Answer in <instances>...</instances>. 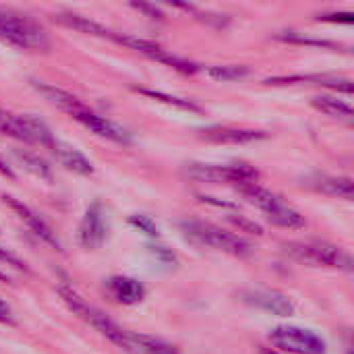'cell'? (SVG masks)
Here are the masks:
<instances>
[{"label":"cell","mask_w":354,"mask_h":354,"mask_svg":"<svg viewBox=\"0 0 354 354\" xmlns=\"http://www.w3.org/2000/svg\"><path fill=\"white\" fill-rule=\"evenodd\" d=\"M2 201L29 226V230L39 239V241H44L46 245H50V247H54V249H58L60 251V241L56 239V234H54V230L33 212V209H29L23 201H19L17 197H12V195H2Z\"/></svg>","instance_id":"cell-9"},{"label":"cell","mask_w":354,"mask_h":354,"mask_svg":"<svg viewBox=\"0 0 354 354\" xmlns=\"http://www.w3.org/2000/svg\"><path fill=\"white\" fill-rule=\"evenodd\" d=\"M199 199H201V201H205V203H214V205H220V207H236L234 203H228V201H216V197H205V195H201Z\"/></svg>","instance_id":"cell-28"},{"label":"cell","mask_w":354,"mask_h":354,"mask_svg":"<svg viewBox=\"0 0 354 354\" xmlns=\"http://www.w3.org/2000/svg\"><path fill=\"white\" fill-rule=\"evenodd\" d=\"M129 351L139 354H178V351L153 336H145V334H133L129 332Z\"/></svg>","instance_id":"cell-16"},{"label":"cell","mask_w":354,"mask_h":354,"mask_svg":"<svg viewBox=\"0 0 354 354\" xmlns=\"http://www.w3.org/2000/svg\"><path fill=\"white\" fill-rule=\"evenodd\" d=\"M307 187L326 193V195H334V197H344V199H353V180L351 178H336V176H326V174H315L307 178Z\"/></svg>","instance_id":"cell-14"},{"label":"cell","mask_w":354,"mask_h":354,"mask_svg":"<svg viewBox=\"0 0 354 354\" xmlns=\"http://www.w3.org/2000/svg\"><path fill=\"white\" fill-rule=\"evenodd\" d=\"M0 280H2V282H8V278H6V276H4L2 272H0Z\"/></svg>","instance_id":"cell-31"},{"label":"cell","mask_w":354,"mask_h":354,"mask_svg":"<svg viewBox=\"0 0 354 354\" xmlns=\"http://www.w3.org/2000/svg\"><path fill=\"white\" fill-rule=\"evenodd\" d=\"M247 303L268 311V313H274V315H280V317H286V315H292L295 313V305L288 297L276 292V290H255V292H249L247 295Z\"/></svg>","instance_id":"cell-13"},{"label":"cell","mask_w":354,"mask_h":354,"mask_svg":"<svg viewBox=\"0 0 354 354\" xmlns=\"http://www.w3.org/2000/svg\"><path fill=\"white\" fill-rule=\"evenodd\" d=\"M203 71L218 81H234V79H241L249 73L247 66H234V64H214V66H207Z\"/></svg>","instance_id":"cell-22"},{"label":"cell","mask_w":354,"mask_h":354,"mask_svg":"<svg viewBox=\"0 0 354 354\" xmlns=\"http://www.w3.org/2000/svg\"><path fill=\"white\" fill-rule=\"evenodd\" d=\"M56 19H58L60 23H64V25H68V27H73V29H79V31H83V33H89V35L108 37V39H114V41H116V35H118L116 31H112V29H108V27H104V25L91 21L89 17H81V15H75V12H58Z\"/></svg>","instance_id":"cell-15"},{"label":"cell","mask_w":354,"mask_h":354,"mask_svg":"<svg viewBox=\"0 0 354 354\" xmlns=\"http://www.w3.org/2000/svg\"><path fill=\"white\" fill-rule=\"evenodd\" d=\"M180 228L195 243L205 245V247H212V249H218V251H224L228 255L247 257V255L253 253V245L251 243H247L243 236L232 234V232H228V230H224V228H220L216 224L191 220V222H183Z\"/></svg>","instance_id":"cell-3"},{"label":"cell","mask_w":354,"mask_h":354,"mask_svg":"<svg viewBox=\"0 0 354 354\" xmlns=\"http://www.w3.org/2000/svg\"><path fill=\"white\" fill-rule=\"evenodd\" d=\"M0 261H4V263L12 266V268H17V270H27V268H25V263H23L21 259H17L12 253H8L6 249H0Z\"/></svg>","instance_id":"cell-25"},{"label":"cell","mask_w":354,"mask_h":354,"mask_svg":"<svg viewBox=\"0 0 354 354\" xmlns=\"http://www.w3.org/2000/svg\"><path fill=\"white\" fill-rule=\"evenodd\" d=\"M135 8H139V10H143V12H147L149 15V19H158V21H164V15L156 8V6H149V4H133Z\"/></svg>","instance_id":"cell-26"},{"label":"cell","mask_w":354,"mask_h":354,"mask_svg":"<svg viewBox=\"0 0 354 354\" xmlns=\"http://www.w3.org/2000/svg\"><path fill=\"white\" fill-rule=\"evenodd\" d=\"M106 220H104V207L102 203H91L85 212V218L79 226V241L85 249H100L106 241Z\"/></svg>","instance_id":"cell-8"},{"label":"cell","mask_w":354,"mask_h":354,"mask_svg":"<svg viewBox=\"0 0 354 354\" xmlns=\"http://www.w3.org/2000/svg\"><path fill=\"white\" fill-rule=\"evenodd\" d=\"M259 354H278L276 351H272V348H266V346H261L259 348Z\"/></svg>","instance_id":"cell-30"},{"label":"cell","mask_w":354,"mask_h":354,"mask_svg":"<svg viewBox=\"0 0 354 354\" xmlns=\"http://www.w3.org/2000/svg\"><path fill=\"white\" fill-rule=\"evenodd\" d=\"M129 222L133 224V226H137L141 232H145L147 236H158L160 232H158V226L151 222V218H147V216H139V214H135V216H131L129 218Z\"/></svg>","instance_id":"cell-23"},{"label":"cell","mask_w":354,"mask_h":354,"mask_svg":"<svg viewBox=\"0 0 354 354\" xmlns=\"http://www.w3.org/2000/svg\"><path fill=\"white\" fill-rule=\"evenodd\" d=\"M135 91L147 95V97H153V100H160L164 104H170V106H176V108H183V110H189V112H201V108L191 102V100H185V97H176V95H170V93H164V91H156V89H147V87H135Z\"/></svg>","instance_id":"cell-20"},{"label":"cell","mask_w":354,"mask_h":354,"mask_svg":"<svg viewBox=\"0 0 354 354\" xmlns=\"http://www.w3.org/2000/svg\"><path fill=\"white\" fill-rule=\"evenodd\" d=\"M0 324H15L10 307L6 303H2V301H0Z\"/></svg>","instance_id":"cell-27"},{"label":"cell","mask_w":354,"mask_h":354,"mask_svg":"<svg viewBox=\"0 0 354 354\" xmlns=\"http://www.w3.org/2000/svg\"><path fill=\"white\" fill-rule=\"evenodd\" d=\"M284 253L307 266L324 268H348L351 257L336 245L326 241H295L284 245Z\"/></svg>","instance_id":"cell-5"},{"label":"cell","mask_w":354,"mask_h":354,"mask_svg":"<svg viewBox=\"0 0 354 354\" xmlns=\"http://www.w3.org/2000/svg\"><path fill=\"white\" fill-rule=\"evenodd\" d=\"M15 158L29 170V172H33L35 176H39V178H46V180H50L52 178V172H50V166L44 162V160H39L37 156H33V153H27V151H21V149H15Z\"/></svg>","instance_id":"cell-21"},{"label":"cell","mask_w":354,"mask_h":354,"mask_svg":"<svg viewBox=\"0 0 354 354\" xmlns=\"http://www.w3.org/2000/svg\"><path fill=\"white\" fill-rule=\"evenodd\" d=\"M0 174H4V176H8V178H15V172L10 170V166L0 158Z\"/></svg>","instance_id":"cell-29"},{"label":"cell","mask_w":354,"mask_h":354,"mask_svg":"<svg viewBox=\"0 0 354 354\" xmlns=\"http://www.w3.org/2000/svg\"><path fill=\"white\" fill-rule=\"evenodd\" d=\"M58 292H60L62 301L66 303V307H68L75 315H79L83 322H87L89 326H93L97 332H102L106 338H110V340H112L114 344H118L120 348L129 351V332H127V330L118 328L112 319H108L100 309L91 307V305H89L81 295H77L73 288L60 286Z\"/></svg>","instance_id":"cell-4"},{"label":"cell","mask_w":354,"mask_h":354,"mask_svg":"<svg viewBox=\"0 0 354 354\" xmlns=\"http://www.w3.org/2000/svg\"><path fill=\"white\" fill-rule=\"evenodd\" d=\"M313 106L317 110H322L324 114L334 116V118H344V120H351L353 118V108L346 102L338 100V97L317 95V97H313Z\"/></svg>","instance_id":"cell-19"},{"label":"cell","mask_w":354,"mask_h":354,"mask_svg":"<svg viewBox=\"0 0 354 354\" xmlns=\"http://www.w3.org/2000/svg\"><path fill=\"white\" fill-rule=\"evenodd\" d=\"M0 135L12 137L23 143H31L29 131L25 124V114H12L0 108Z\"/></svg>","instance_id":"cell-18"},{"label":"cell","mask_w":354,"mask_h":354,"mask_svg":"<svg viewBox=\"0 0 354 354\" xmlns=\"http://www.w3.org/2000/svg\"><path fill=\"white\" fill-rule=\"evenodd\" d=\"M266 137H268V133H263V131L232 129V127H209V129L201 131V139H205V141H212V143H232V145L253 143V141H261Z\"/></svg>","instance_id":"cell-10"},{"label":"cell","mask_w":354,"mask_h":354,"mask_svg":"<svg viewBox=\"0 0 354 354\" xmlns=\"http://www.w3.org/2000/svg\"><path fill=\"white\" fill-rule=\"evenodd\" d=\"M0 39L21 50L46 52L50 41L46 29L31 17L0 6Z\"/></svg>","instance_id":"cell-2"},{"label":"cell","mask_w":354,"mask_h":354,"mask_svg":"<svg viewBox=\"0 0 354 354\" xmlns=\"http://www.w3.org/2000/svg\"><path fill=\"white\" fill-rule=\"evenodd\" d=\"M295 81H313V85H326V87H332V89H340V91L353 93V81L351 79L330 77V75H315V77H274V79H268L266 83L280 85V83H295Z\"/></svg>","instance_id":"cell-17"},{"label":"cell","mask_w":354,"mask_h":354,"mask_svg":"<svg viewBox=\"0 0 354 354\" xmlns=\"http://www.w3.org/2000/svg\"><path fill=\"white\" fill-rule=\"evenodd\" d=\"M31 85H33L50 104H54V106H58L60 110H64L68 116H73L77 122H81L83 127H87V129L93 131L95 135L106 137V139L116 141V143H129V141H131L129 133H127L122 127H118V124H114L112 120H108V118L95 114L93 110H89V108H87L79 97H75L73 93H68V91H64V89H58V87H54V85H48V83H44V81H31Z\"/></svg>","instance_id":"cell-1"},{"label":"cell","mask_w":354,"mask_h":354,"mask_svg":"<svg viewBox=\"0 0 354 354\" xmlns=\"http://www.w3.org/2000/svg\"><path fill=\"white\" fill-rule=\"evenodd\" d=\"M106 288H108V295L116 303H122V305H137L145 297L143 284L139 280L127 278V276H114V278H110L108 284H106Z\"/></svg>","instance_id":"cell-12"},{"label":"cell","mask_w":354,"mask_h":354,"mask_svg":"<svg viewBox=\"0 0 354 354\" xmlns=\"http://www.w3.org/2000/svg\"><path fill=\"white\" fill-rule=\"evenodd\" d=\"M239 228H243V230H247V232H251V234H257V236H261L263 234V228L259 226V224H255V222H249V220H245V218H230Z\"/></svg>","instance_id":"cell-24"},{"label":"cell","mask_w":354,"mask_h":354,"mask_svg":"<svg viewBox=\"0 0 354 354\" xmlns=\"http://www.w3.org/2000/svg\"><path fill=\"white\" fill-rule=\"evenodd\" d=\"M270 340L290 354H326V342L315 332L297 326H280L272 330Z\"/></svg>","instance_id":"cell-7"},{"label":"cell","mask_w":354,"mask_h":354,"mask_svg":"<svg viewBox=\"0 0 354 354\" xmlns=\"http://www.w3.org/2000/svg\"><path fill=\"white\" fill-rule=\"evenodd\" d=\"M185 174L197 183H255L259 172L249 164H187Z\"/></svg>","instance_id":"cell-6"},{"label":"cell","mask_w":354,"mask_h":354,"mask_svg":"<svg viewBox=\"0 0 354 354\" xmlns=\"http://www.w3.org/2000/svg\"><path fill=\"white\" fill-rule=\"evenodd\" d=\"M48 149L54 153V158L66 168V170H73V172H77V174H83V176H89V174H93V164L81 153V151H77L75 147H71V145H66V143H62L60 139H56L54 137V141L48 145Z\"/></svg>","instance_id":"cell-11"}]
</instances>
